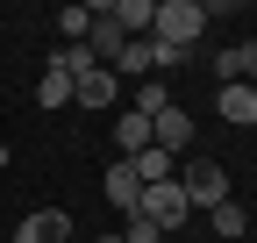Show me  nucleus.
I'll list each match as a JSON object with an SVG mask.
<instances>
[{"instance_id":"obj_1","label":"nucleus","mask_w":257,"mask_h":243,"mask_svg":"<svg viewBox=\"0 0 257 243\" xmlns=\"http://www.w3.org/2000/svg\"><path fill=\"white\" fill-rule=\"evenodd\" d=\"M150 36H157V43H179V50H200V36H207V8H200V0H157Z\"/></svg>"},{"instance_id":"obj_2","label":"nucleus","mask_w":257,"mask_h":243,"mask_svg":"<svg viewBox=\"0 0 257 243\" xmlns=\"http://www.w3.org/2000/svg\"><path fill=\"white\" fill-rule=\"evenodd\" d=\"M136 215H143V222H157V236H179V229H186V215H193V200H186L179 179H165V186H143Z\"/></svg>"},{"instance_id":"obj_3","label":"nucleus","mask_w":257,"mask_h":243,"mask_svg":"<svg viewBox=\"0 0 257 243\" xmlns=\"http://www.w3.org/2000/svg\"><path fill=\"white\" fill-rule=\"evenodd\" d=\"M172 179L186 186L193 207H221V200H229V172H221L214 158H186V172H172Z\"/></svg>"},{"instance_id":"obj_4","label":"nucleus","mask_w":257,"mask_h":243,"mask_svg":"<svg viewBox=\"0 0 257 243\" xmlns=\"http://www.w3.org/2000/svg\"><path fill=\"white\" fill-rule=\"evenodd\" d=\"M150 143H157V150H165V158H179V150H193V114H186V107L172 100L165 114H157V122H150Z\"/></svg>"},{"instance_id":"obj_5","label":"nucleus","mask_w":257,"mask_h":243,"mask_svg":"<svg viewBox=\"0 0 257 243\" xmlns=\"http://www.w3.org/2000/svg\"><path fill=\"white\" fill-rule=\"evenodd\" d=\"M15 243H72V215L64 207H36V215H22Z\"/></svg>"},{"instance_id":"obj_6","label":"nucleus","mask_w":257,"mask_h":243,"mask_svg":"<svg viewBox=\"0 0 257 243\" xmlns=\"http://www.w3.org/2000/svg\"><path fill=\"white\" fill-rule=\"evenodd\" d=\"M114 93H121V79L100 65V72H86V79H72V107H86V114H100V107H114Z\"/></svg>"},{"instance_id":"obj_7","label":"nucleus","mask_w":257,"mask_h":243,"mask_svg":"<svg viewBox=\"0 0 257 243\" xmlns=\"http://www.w3.org/2000/svg\"><path fill=\"white\" fill-rule=\"evenodd\" d=\"M100 193L121 207V215H136V200H143V179H136V165H128V158H114V165H107V179H100Z\"/></svg>"},{"instance_id":"obj_8","label":"nucleus","mask_w":257,"mask_h":243,"mask_svg":"<svg viewBox=\"0 0 257 243\" xmlns=\"http://www.w3.org/2000/svg\"><path fill=\"white\" fill-rule=\"evenodd\" d=\"M214 114H221V122H236V129H250V122H257V86L229 79V86L214 93Z\"/></svg>"},{"instance_id":"obj_9","label":"nucleus","mask_w":257,"mask_h":243,"mask_svg":"<svg viewBox=\"0 0 257 243\" xmlns=\"http://www.w3.org/2000/svg\"><path fill=\"white\" fill-rule=\"evenodd\" d=\"M214 79H221V86H229V79L257 86V43H229V50H214Z\"/></svg>"},{"instance_id":"obj_10","label":"nucleus","mask_w":257,"mask_h":243,"mask_svg":"<svg viewBox=\"0 0 257 243\" xmlns=\"http://www.w3.org/2000/svg\"><path fill=\"white\" fill-rule=\"evenodd\" d=\"M107 22L121 29V36H150V22H157V0H107Z\"/></svg>"},{"instance_id":"obj_11","label":"nucleus","mask_w":257,"mask_h":243,"mask_svg":"<svg viewBox=\"0 0 257 243\" xmlns=\"http://www.w3.org/2000/svg\"><path fill=\"white\" fill-rule=\"evenodd\" d=\"M150 150V122L128 107V114H114V158H143Z\"/></svg>"},{"instance_id":"obj_12","label":"nucleus","mask_w":257,"mask_h":243,"mask_svg":"<svg viewBox=\"0 0 257 243\" xmlns=\"http://www.w3.org/2000/svg\"><path fill=\"white\" fill-rule=\"evenodd\" d=\"M36 107L50 114V107H72V72L64 65H43V79H36Z\"/></svg>"},{"instance_id":"obj_13","label":"nucleus","mask_w":257,"mask_h":243,"mask_svg":"<svg viewBox=\"0 0 257 243\" xmlns=\"http://www.w3.org/2000/svg\"><path fill=\"white\" fill-rule=\"evenodd\" d=\"M207 215H214V236H221V243H243V236H250L243 200H221V207H207Z\"/></svg>"},{"instance_id":"obj_14","label":"nucleus","mask_w":257,"mask_h":243,"mask_svg":"<svg viewBox=\"0 0 257 243\" xmlns=\"http://www.w3.org/2000/svg\"><path fill=\"white\" fill-rule=\"evenodd\" d=\"M107 72H128V79H150V36H128V43H121V57H114Z\"/></svg>"},{"instance_id":"obj_15","label":"nucleus","mask_w":257,"mask_h":243,"mask_svg":"<svg viewBox=\"0 0 257 243\" xmlns=\"http://www.w3.org/2000/svg\"><path fill=\"white\" fill-rule=\"evenodd\" d=\"M165 107H172V86H165V79H136V114H143V122H157Z\"/></svg>"},{"instance_id":"obj_16","label":"nucleus","mask_w":257,"mask_h":243,"mask_svg":"<svg viewBox=\"0 0 257 243\" xmlns=\"http://www.w3.org/2000/svg\"><path fill=\"white\" fill-rule=\"evenodd\" d=\"M128 165H136V179H143V186H165V179H172V158H165V150H143V158H128Z\"/></svg>"},{"instance_id":"obj_17","label":"nucleus","mask_w":257,"mask_h":243,"mask_svg":"<svg viewBox=\"0 0 257 243\" xmlns=\"http://www.w3.org/2000/svg\"><path fill=\"white\" fill-rule=\"evenodd\" d=\"M50 65H64V72H72V79H86V72H100V57H93L86 43H64V50L50 57Z\"/></svg>"},{"instance_id":"obj_18","label":"nucleus","mask_w":257,"mask_h":243,"mask_svg":"<svg viewBox=\"0 0 257 243\" xmlns=\"http://www.w3.org/2000/svg\"><path fill=\"white\" fill-rule=\"evenodd\" d=\"M179 65H193V50H179V43H157V36H150V79H157V72H179Z\"/></svg>"},{"instance_id":"obj_19","label":"nucleus","mask_w":257,"mask_h":243,"mask_svg":"<svg viewBox=\"0 0 257 243\" xmlns=\"http://www.w3.org/2000/svg\"><path fill=\"white\" fill-rule=\"evenodd\" d=\"M86 29H93V8H64L57 15V36L64 43H86Z\"/></svg>"},{"instance_id":"obj_20","label":"nucleus","mask_w":257,"mask_h":243,"mask_svg":"<svg viewBox=\"0 0 257 243\" xmlns=\"http://www.w3.org/2000/svg\"><path fill=\"white\" fill-rule=\"evenodd\" d=\"M121 243H165V236H157V222H143V215H128V229H121Z\"/></svg>"},{"instance_id":"obj_21","label":"nucleus","mask_w":257,"mask_h":243,"mask_svg":"<svg viewBox=\"0 0 257 243\" xmlns=\"http://www.w3.org/2000/svg\"><path fill=\"white\" fill-rule=\"evenodd\" d=\"M100 243H121V236H100Z\"/></svg>"},{"instance_id":"obj_22","label":"nucleus","mask_w":257,"mask_h":243,"mask_svg":"<svg viewBox=\"0 0 257 243\" xmlns=\"http://www.w3.org/2000/svg\"><path fill=\"white\" fill-rule=\"evenodd\" d=\"M165 243H179V236H165Z\"/></svg>"}]
</instances>
